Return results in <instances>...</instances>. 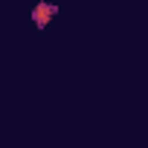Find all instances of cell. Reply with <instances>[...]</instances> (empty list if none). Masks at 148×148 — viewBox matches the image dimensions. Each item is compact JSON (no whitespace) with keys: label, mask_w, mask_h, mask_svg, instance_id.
Segmentation results:
<instances>
[{"label":"cell","mask_w":148,"mask_h":148,"mask_svg":"<svg viewBox=\"0 0 148 148\" xmlns=\"http://www.w3.org/2000/svg\"><path fill=\"white\" fill-rule=\"evenodd\" d=\"M55 15H58V6H55V3H49V0H38V3L32 6V23H35L38 29L49 26Z\"/></svg>","instance_id":"obj_1"}]
</instances>
